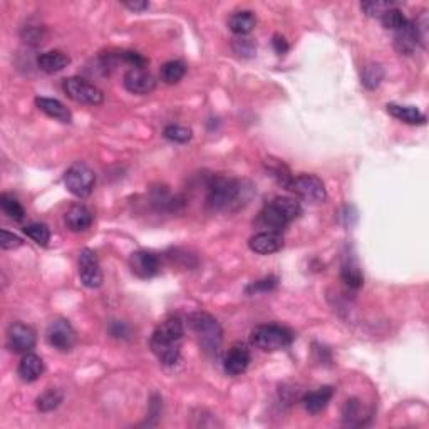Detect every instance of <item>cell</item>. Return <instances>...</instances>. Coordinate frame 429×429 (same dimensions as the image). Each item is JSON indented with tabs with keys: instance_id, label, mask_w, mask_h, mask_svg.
<instances>
[{
	"instance_id": "cell-1",
	"label": "cell",
	"mask_w": 429,
	"mask_h": 429,
	"mask_svg": "<svg viewBox=\"0 0 429 429\" xmlns=\"http://www.w3.org/2000/svg\"><path fill=\"white\" fill-rule=\"evenodd\" d=\"M183 322L178 317H170L161 322L149 339V347L160 362L173 365L180 361L181 339H183Z\"/></svg>"
},
{
	"instance_id": "cell-2",
	"label": "cell",
	"mask_w": 429,
	"mask_h": 429,
	"mask_svg": "<svg viewBox=\"0 0 429 429\" xmlns=\"http://www.w3.org/2000/svg\"><path fill=\"white\" fill-rule=\"evenodd\" d=\"M301 213V202L290 198V196H278V198H274L270 203L263 207L260 218H262L263 225L269 227L270 230L280 231L282 228L292 223Z\"/></svg>"
},
{
	"instance_id": "cell-3",
	"label": "cell",
	"mask_w": 429,
	"mask_h": 429,
	"mask_svg": "<svg viewBox=\"0 0 429 429\" xmlns=\"http://www.w3.org/2000/svg\"><path fill=\"white\" fill-rule=\"evenodd\" d=\"M188 325L207 354H216L223 342V329L215 317L207 312H195L188 317Z\"/></svg>"
},
{
	"instance_id": "cell-4",
	"label": "cell",
	"mask_w": 429,
	"mask_h": 429,
	"mask_svg": "<svg viewBox=\"0 0 429 429\" xmlns=\"http://www.w3.org/2000/svg\"><path fill=\"white\" fill-rule=\"evenodd\" d=\"M243 191H245V188H243V183H240L238 180L216 176L208 184L207 204L211 210L216 211L230 210L242 198Z\"/></svg>"
},
{
	"instance_id": "cell-5",
	"label": "cell",
	"mask_w": 429,
	"mask_h": 429,
	"mask_svg": "<svg viewBox=\"0 0 429 429\" xmlns=\"http://www.w3.org/2000/svg\"><path fill=\"white\" fill-rule=\"evenodd\" d=\"M250 339L257 349L265 350V352H275V350L289 347L294 341V334L292 330L283 327V325L265 324L251 330Z\"/></svg>"
},
{
	"instance_id": "cell-6",
	"label": "cell",
	"mask_w": 429,
	"mask_h": 429,
	"mask_svg": "<svg viewBox=\"0 0 429 429\" xmlns=\"http://www.w3.org/2000/svg\"><path fill=\"white\" fill-rule=\"evenodd\" d=\"M66 188L77 198H86L94 190L96 184V173L86 163H74L64 175Z\"/></svg>"
},
{
	"instance_id": "cell-7",
	"label": "cell",
	"mask_w": 429,
	"mask_h": 429,
	"mask_svg": "<svg viewBox=\"0 0 429 429\" xmlns=\"http://www.w3.org/2000/svg\"><path fill=\"white\" fill-rule=\"evenodd\" d=\"M62 89H64L66 96L74 102H79V104H89V106H97L104 101V94L99 88H96L94 84H90L82 77L73 76L66 77L62 81Z\"/></svg>"
},
{
	"instance_id": "cell-8",
	"label": "cell",
	"mask_w": 429,
	"mask_h": 429,
	"mask_svg": "<svg viewBox=\"0 0 429 429\" xmlns=\"http://www.w3.org/2000/svg\"><path fill=\"white\" fill-rule=\"evenodd\" d=\"M289 190L309 203H322L327 198L324 183L316 175H301L297 178H292Z\"/></svg>"
},
{
	"instance_id": "cell-9",
	"label": "cell",
	"mask_w": 429,
	"mask_h": 429,
	"mask_svg": "<svg viewBox=\"0 0 429 429\" xmlns=\"http://www.w3.org/2000/svg\"><path fill=\"white\" fill-rule=\"evenodd\" d=\"M46 339L54 349L68 352L76 344V330L73 329V325L66 318H56L47 327Z\"/></svg>"
},
{
	"instance_id": "cell-10",
	"label": "cell",
	"mask_w": 429,
	"mask_h": 429,
	"mask_svg": "<svg viewBox=\"0 0 429 429\" xmlns=\"http://www.w3.org/2000/svg\"><path fill=\"white\" fill-rule=\"evenodd\" d=\"M35 342H37V337H35L34 329L30 325L14 322L7 329V345L12 352L29 354L35 347Z\"/></svg>"
},
{
	"instance_id": "cell-11",
	"label": "cell",
	"mask_w": 429,
	"mask_h": 429,
	"mask_svg": "<svg viewBox=\"0 0 429 429\" xmlns=\"http://www.w3.org/2000/svg\"><path fill=\"white\" fill-rule=\"evenodd\" d=\"M79 278L88 289H97L102 285V270L94 250L82 249L79 254Z\"/></svg>"
},
{
	"instance_id": "cell-12",
	"label": "cell",
	"mask_w": 429,
	"mask_h": 429,
	"mask_svg": "<svg viewBox=\"0 0 429 429\" xmlns=\"http://www.w3.org/2000/svg\"><path fill=\"white\" fill-rule=\"evenodd\" d=\"M123 84L126 90H129L131 94L144 96V94L155 90L156 79L144 68H129L124 73Z\"/></svg>"
},
{
	"instance_id": "cell-13",
	"label": "cell",
	"mask_w": 429,
	"mask_h": 429,
	"mask_svg": "<svg viewBox=\"0 0 429 429\" xmlns=\"http://www.w3.org/2000/svg\"><path fill=\"white\" fill-rule=\"evenodd\" d=\"M129 267L131 271L136 275L137 278H153L155 275H158L160 271V258L155 254L146 250H137L133 251L131 257H129Z\"/></svg>"
},
{
	"instance_id": "cell-14",
	"label": "cell",
	"mask_w": 429,
	"mask_h": 429,
	"mask_svg": "<svg viewBox=\"0 0 429 429\" xmlns=\"http://www.w3.org/2000/svg\"><path fill=\"white\" fill-rule=\"evenodd\" d=\"M249 247L251 251L258 255H271L275 251L282 250L283 247V237L280 231H274V230H267V231H260V233L254 235L250 238Z\"/></svg>"
},
{
	"instance_id": "cell-15",
	"label": "cell",
	"mask_w": 429,
	"mask_h": 429,
	"mask_svg": "<svg viewBox=\"0 0 429 429\" xmlns=\"http://www.w3.org/2000/svg\"><path fill=\"white\" fill-rule=\"evenodd\" d=\"M250 359L249 347L243 344H235L227 352L225 361H223V369H225L228 376H240L249 369Z\"/></svg>"
},
{
	"instance_id": "cell-16",
	"label": "cell",
	"mask_w": 429,
	"mask_h": 429,
	"mask_svg": "<svg viewBox=\"0 0 429 429\" xmlns=\"http://www.w3.org/2000/svg\"><path fill=\"white\" fill-rule=\"evenodd\" d=\"M419 44L421 41L418 32H416L414 22L408 21L399 30H396L394 47L397 53L403 54V56H411V54H414V50L418 49Z\"/></svg>"
},
{
	"instance_id": "cell-17",
	"label": "cell",
	"mask_w": 429,
	"mask_h": 429,
	"mask_svg": "<svg viewBox=\"0 0 429 429\" xmlns=\"http://www.w3.org/2000/svg\"><path fill=\"white\" fill-rule=\"evenodd\" d=\"M332 396L334 389L330 388V385H322V388H318L317 391L307 392L304 399H302V404H304L307 412H310V414H318V412H322L325 408H327Z\"/></svg>"
},
{
	"instance_id": "cell-18",
	"label": "cell",
	"mask_w": 429,
	"mask_h": 429,
	"mask_svg": "<svg viewBox=\"0 0 429 429\" xmlns=\"http://www.w3.org/2000/svg\"><path fill=\"white\" fill-rule=\"evenodd\" d=\"M66 225L70 231H86L93 225L94 215L84 204H74L66 213Z\"/></svg>"
},
{
	"instance_id": "cell-19",
	"label": "cell",
	"mask_w": 429,
	"mask_h": 429,
	"mask_svg": "<svg viewBox=\"0 0 429 429\" xmlns=\"http://www.w3.org/2000/svg\"><path fill=\"white\" fill-rule=\"evenodd\" d=\"M17 372L23 383H34V381H37L39 377L42 376V372H44V362H42V359L37 356V354L29 352L22 357Z\"/></svg>"
},
{
	"instance_id": "cell-20",
	"label": "cell",
	"mask_w": 429,
	"mask_h": 429,
	"mask_svg": "<svg viewBox=\"0 0 429 429\" xmlns=\"http://www.w3.org/2000/svg\"><path fill=\"white\" fill-rule=\"evenodd\" d=\"M35 106H37L42 113H46L47 116L53 117V120L61 121V123L69 124L70 121H73V113H70L61 101L53 99V97H35Z\"/></svg>"
},
{
	"instance_id": "cell-21",
	"label": "cell",
	"mask_w": 429,
	"mask_h": 429,
	"mask_svg": "<svg viewBox=\"0 0 429 429\" xmlns=\"http://www.w3.org/2000/svg\"><path fill=\"white\" fill-rule=\"evenodd\" d=\"M70 64V57L62 50H49V53L41 54L37 59L39 69L44 70L46 74L61 73Z\"/></svg>"
},
{
	"instance_id": "cell-22",
	"label": "cell",
	"mask_w": 429,
	"mask_h": 429,
	"mask_svg": "<svg viewBox=\"0 0 429 429\" xmlns=\"http://www.w3.org/2000/svg\"><path fill=\"white\" fill-rule=\"evenodd\" d=\"M255 26H257V17L251 10H238L228 19V27L238 37H245L255 29Z\"/></svg>"
},
{
	"instance_id": "cell-23",
	"label": "cell",
	"mask_w": 429,
	"mask_h": 429,
	"mask_svg": "<svg viewBox=\"0 0 429 429\" xmlns=\"http://www.w3.org/2000/svg\"><path fill=\"white\" fill-rule=\"evenodd\" d=\"M388 113L396 120L403 121L406 124H424L426 116L419 111L418 108L412 106H399V104H388Z\"/></svg>"
},
{
	"instance_id": "cell-24",
	"label": "cell",
	"mask_w": 429,
	"mask_h": 429,
	"mask_svg": "<svg viewBox=\"0 0 429 429\" xmlns=\"http://www.w3.org/2000/svg\"><path fill=\"white\" fill-rule=\"evenodd\" d=\"M341 277L342 280L345 282V285L350 287V289H361L362 283H364V277H362L359 263H357L354 258H345V262L342 263Z\"/></svg>"
},
{
	"instance_id": "cell-25",
	"label": "cell",
	"mask_w": 429,
	"mask_h": 429,
	"mask_svg": "<svg viewBox=\"0 0 429 429\" xmlns=\"http://www.w3.org/2000/svg\"><path fill=\"white\" fill-rule=\"evenodd\" d=\"M184 73H187V66L183 64L181 61H170L164 62L161 66L160 76L161 81L166 82V84H176L184 77Z\"/></svg>"
},
{
	"instance_id": "cell-26",
	"label": "cell",
	"mask_w": 429,
	"mask_h": 429,
	"mask_svg": "<svg viewBox=\"0 0 429 429\" xmlns=\"http://www.w3.org/2000/svg\"><path fill=\"white\" fill-rule=\"evenodd\" d=\"M383 79H384L383 66L376 64V62H371V64L364 66V69H362V84H364L369 90L376 89Z\"/></svg>"
},
{
	"instance_id": "cell-27",
	"label": "cell",
	"mask_w": 429,
	"mask_h": 429,
	"mask_svg": "<svg viewBox=\"0 0 429 429\" xmlns=\"http://www.w3.org/2000/svg\"><path fill=\"white\" fill-rule=\"evenodd\" d=\"M0 207H2V211L12 220H22L26 211H23L22 204L19 203L17 198L9 195V193H3L0 195Z\"/></svg>"
},
{
	"instance_id": "cell-28",
	"label": "cell",
	"mask_w": 429,
	"mask_h": 429,
	"mask_svg": "<svg viewBox=\"0 0 429 429\" xmlns=\"http://www.w3.org/2000/svg\"><path fill=\"white\" fill-rule=\"evenodd\" d=\"M23 233L41 247H47V243L50 242V230L44 223H30L23 228Z\"/></svg>"
},
{
	"instance_id": "cell-29",
	"label": "cell",
	"mask_w": 429,
	"mask_h": 429,
	"mask_svg": "<svg viewBox=\"0 0 429 429\" xmlns=\"http://www.w3.org/2000/svg\"><path fill=\"white\" fill-rule=\"evenodd\" d=\"M342 414H344V421L347 424H362L364 423V421H362V418H364V408H362V403L359 399L345 401L344 411H342Z\"/></svg>"
},
{
	"instance_id": "cell-30",
	"label": "cell",
	"mask_w": 429,
	"mask_h": 429,
	"mask_svg": "<svg viewBox=\"0 0 429 429\" xmlns=\"http://www.w3.org/2000/svg\"><path fill=\"white\" fill-rule=\"evenodd\" d=\"M381 22L385 29H391V30H399L404 23L408 22L406 15L403 14V10H399L397 7H392V9L385 10L383 15H381Z\"/></svg>"
},
{
	"instance_id": "cell-31",
	"label": "cell",
	"mask_w": 429,
	"mask_h": 429,
	"mask_svg": "<svg viewBox=\"0 0 429 429\" xmlns=\"http://www.w3.org/2000/svg\"><path fill=\"white\" fill-rule=\"evenodd\" d=\"M62 403V392L57 389H49L44 394L37 397V409L42 412L54 411Z\"/></svg>"
},
{
	"instance_id": "cell-32",
	"label": "cell",
	"mask_w": 429,
	"mask_h": 429,
	"mask_svg": "<svg viewBox=\"0 0 429 429\" xmlns=\"http://www.w3.org/2000/svg\"><path fill=\"white\" fill-rule=\"evenodd\" d=\"M163 135H164V137H166V140L173 141V143L183 144V143H188V141L191 140L193 133H191L190 128H184V126L170 124V126H166V128H164Z\"/></svg>"
},
{
	"instance_id": "cell-33",
	"label": "cell",
	"mask_w": 429,
	"mask_h": 429,
	"mask_svg": "<svg viewBox=\"0 0 429 429\" xmlns=\"http://www.w3.org/2000/svg\"><path fill=\"white\" fill-rule=\"evenodd\" d=\"M396 7L394 2H388V0H376V2H362L361 3V9L364 10L365 15L369 17H381L385 10L392 9Z\"/></svg>"
},
{
	"instance_id": "cell-34",
	"label": "cell",
	"mask_w": 429,
	"mask_h": 429,
	"mask_svg": "<svg viewBox=\"0 0 429 429\" xmlns=\"http://www.w3.org/2000/svg\"><path fill=\"white\" fill-rule=\"evenodd\" d=\"M233 50L242 57H251L257 53V44H255L251 39L247 37H238L233 42Z\"/></svg>"
},
{
	"instance_id": "cell-35",
	"label": "cell",
	"mask_w": 429,
	"mask_h": 429,
	"mask_svg": "<svg viewBox=\"0 0 429 429\" xmlns=\"http://www.w3.org/2000/svg\"><path fill=\"white\" fill-rule=\"evenodd\" d=\"M0 247L3 250H14L22 247V238L17 237V235L10 233V231L2 230V240H0Z\"/></svg>"
},
{
	"instance_id": "cell-36",
	"label": "cell",
	"mask_w": 429,
	"mask_h": 429,
	"mask_svg": "<svg viewBox=\"0 0 429 429\" xmlns=\"http://www.w3.org/2000/svg\"><path fill=\"white\" fill-rule=\"evenodd\" d=\"M277 285V280L275 278H263V280H258L255 283H251V285L247 289V292H269V290L274 289V287Z\"/></svg>"
},
{
	"instance_id": "cell-37",
	"label": "cell",
	"mask_w": 429,
	"mask_h": 429,
	"mask_svg": "<svg viewBox=\"0 0 429 429\" xmlns=\"http://www.w3.org/2000/svg\"><path fill=\"white\" fill-rule=\"evenodd\" d=\"M271 44H274V49L277 54H285L287 50H289V44H287L285 39L282 37V35H274V41H271Z\"/></svg>"
},
{
	"instance_id": "cell-38",
	"label": "cell",
	"mask_w": 429,
	"mask_h": 429,
	"mask_svg": "<svg viewBox=\"0 0 429 429\" xmlns=\"http://www.w3.org/2000/svg\"><path fill=\"white\" fill-rule=\"evenodd\" d=\"M123 6L133 12H143L149 7V2H146V0H135V2H123Z\"/></svg>"
}]
</instances>
